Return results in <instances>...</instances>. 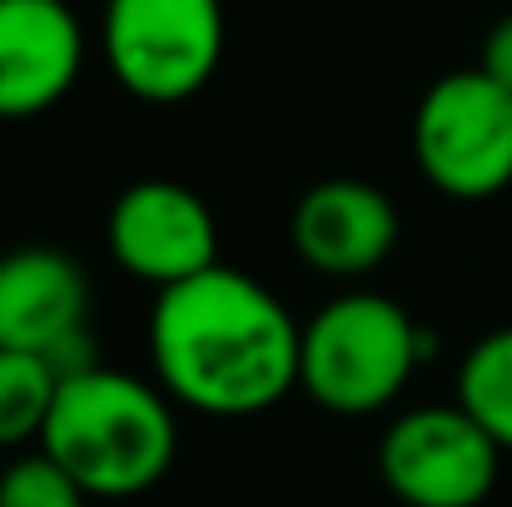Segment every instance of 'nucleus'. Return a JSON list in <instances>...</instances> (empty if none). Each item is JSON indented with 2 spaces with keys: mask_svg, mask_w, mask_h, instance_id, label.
<instances>
[{
  "mask_svg": "<svg viewBox=\"0 0 512 507\" xmlns=\"http://www.w3.org/2000/svg\"><path fill=\"white\" fill-rule=\"evenodd\" d=\"M224 0H105L100 55L110 80L145 100H194L224 60Z\"/></svg>",
  "mask_w": 512,
  "mask_h": 507,
  "instance_id": "obj_4",
  "label": "nucleus"
},
{
  "mask_svg": "<svg viewBox=\"0 0 512 507\" xmlns=\"http://www.w3.org/2000/svg\"><path fill=\"white\" fill-rule=\"evenodd\" d=\"M428 353L433 343L398 299L348 289L304 324L299 388L339 418H368L408 388Z\"/></svg>",
  "mask_w": 512,
  "mask_h": 507,
  "instance_id": "obj_3",
  "label": "nucleus"
},
{
  "mask_svg": "<svg viewBox=\"0 0 512 507\" xmlns=\"http://www.w3.org/2000/svg\"><path fill=\"white\" fill-rule=\"evenodd\" d=\"M289 244L324 279H368L398 249V204L373 179H319L289 214Z\"/></svg>",
  "mask_w": 512,
  "mask_h": 507,
  "instance_id": "obj_9",
  "label": "nucleus"
},
{
  "mask_svg": "<svg viewBox=\"0 0 512 507\" xmlns=\"http://www.w3.org/2000/svg\"><path fill=\"white\" fill-rule=\"evenodd\" d=\"M478 70H483V75H493V80L512 95V10L493 25V30H488L483 55H478Z\"/></svg>",
  "mask_w": 512,
  "mask_h": 507,
  "instance_id": "obj_14",
  "label": "nucleus"
},
{
  "mask_svg": "<svg viewBox=\"0 0 512 507\" xmlns=\"http://www.w3.org/2000/svg\"><path fill=\"white\" fill-rule=\"evenodd\" d=\"M145 338L155 383L209 418H254L299 388L304 324L229 264L160 289Z\"/></svg>",
  "mask_w": 512,
  "mask_h": 507,
  "instance_id": "obj_1",
  "label": "nucleus"
},
{
  "mask_svg": "<svg viewBox=\"0 0 512 507\" xmlns=\"http://www.w3.org/2000/svg\"><path fill=\"white\" fill-rule=\"evenodd\" d=\"M0 507H90V493L45 448L20 453L0 468Z\"/></svg>",
  "mask_w": 512,
  "mask_h": 507,
  "instance_id": "obj_13",
  "label": "nucleus"
},
{
  "mask_svg": "<svg viewBox=\"0 0 512 507\" xmlns=\"http://www.w3.org/2000/svg\"><path fill=\"white\" fill-rule=\"evenodd\" d=\"M413 160L448 199H498L512 184V95L478 65L433 80L413 110Z\"/></svg>",
  "mask_w": 512,
  "mask_h": 507,
  "instance_id": "obj_5",
  "label": "nucleus"
},
{
  "mask_svg": "<svg viewBox=\"0 0 512 507\" xmlns=\"http://www.w3.org/2000/svg\"><path fill=\"white\" fill-rule=\"evenodd\" d=\"M55 393H60V373L50 358L0 348V448L40 443Z\"/></svg>",
  "mask_w": 512,
  "mask_h": 507,
  "instance_id": "obj_12",
  "label": "nucleus"
},
{
  "mask_svg": "<svg viewBox=\"0 0 512 507\" xmlns=\"http://www.w3.org/2000/svg\"><path fill=\"white\" fill-rule=\"evenodd\" d=\"M498 473L503 448L463 403L408 408L378 438V478L403 507H483Z\"/></svg>",
  "mask_w": 512,
  "mask_h": 507,
  "instance_id": "obj_6",
  "label": "nucleus"
},
{
  "mask_svg": "<svg viewBox=\"0 0 512 507\" xmlns=\"http://www.w3.org/2000/svg\"><path fill=\"white\" fill-rule=\"evenodd\" d=\"M85 70L70 0H0V120L50 115Z\"/></svg>",
  "mask_w": 512,
  "mask_h": 507,
  "instance_id": "obj_10",
  "label": "nucleus"
},
{
  "mask_svg": "<svg viewBox=\"0 0 512 507\" xmlns=\"http://www.w3.org/2000/svg\"><path fill=\"white\" fill-rule=\"evenodd\" d=\"M105 249L130 279L160 294L219 264V219L179 179H135L110 204Z\"/></svg>",
  "mask_w": 512,
  "mask_h": 507,
  "instance_id": "obj_8",
  "label": "nucleus"
},
{
  "mask_svg": "<svg viewBox=\"0 0 512 507\" xmlns=\"http://www.w3.org/2000/svg\"><path fill=\"white\" fill-rule=\"evenodd\" d=\"M458 403L478 418V428L512 453V324L483 334L458 363Z\"/></svg>",
  "mask_w": 512,
  "mask_h": 507,
  "instance_id": "obj_11",
  "label": "nucleus"
},
{
  "mask_svg": "<svg viewBox=\"0 0 512 507\" xmlns=\"http://www.w3.org/2000/svg\"><path fill=\"white\" fill-rule=\"evenodd\" d=\"M90 279L50 244H20L0 254V348L40 353L60 378L100 363L90 338Z\"/></svg>",
  "mask_w": 512,
  "mask_h": 507,
  "instance_id": "obj_7",
  "label": "nucleus"
},
{
  "mask_svg": "<svg viewBox=\"0 0 512 507\" xmlns=\"http://www.w3.org/2000/svg\"><path fill=\"white\" fill-rule=\"evenodd\" d=\"M40 448L60 468H70L90 498H140L174 468V398L125 368L90 363L60 378Z\"/></svg>",
  "mask_w": 512,
  "mask_h": 507,
  "instance_id": "obj_2",
  "label": "nucleus"
}]
</instances>
